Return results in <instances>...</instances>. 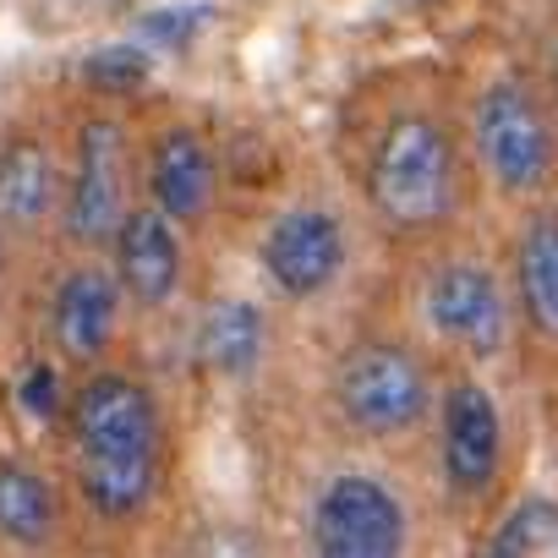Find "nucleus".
<instances>
[{
    "instance_id": "nucleus-16",
    "label": "nucleus",
    "mask_w": 558,
    "mask_h": 558,
    "mask_svg": "<svg viewBox=\"0 0 558 558\" xmlns=\"http://www.w3.org/2000/svg\"><path fill=\"white\" fill-rule=\"evenodd\" d=\"M61 531H66L61 487L28 460H0V542L17 553H50Z\"/></svg>"
},
{
    "instance_id": "nucleus-13",
    "label": "nucleus",
    "mask_w": 558,
    "mask_h": 558,
    "mask_svg": "<svg viewBox=\"0 0 558 558\" xmlns=\"http://www.w3.org/2000/svg\"><path fill=\"white\" fill-rule=\"evenodd\" d=\"M504 274H509L520 340L558 351V197H542L520 214Z\"/></svg>"
},
{
    "instance_id": "nucleus-1",
    "label": "nucleus",
    "mask_w": 558,
    "mask_h": 558,
    "mask_svg": "<svg viewBox=\"0 0 558 558\" xmlns=\"http://www.w3.org/2000/svg\"><path fill=\"white\" fill-rule=\"evenodd\" d=\"M61 427L77 504L110 531L148 520L170 482V416L159 389L143 373L105 362L72 384Z\"/></svg>"
},
{
    "instance_id": "nucleus-21",
    "label": "nucleus",
    "mask_w": 558,
    "mask_h": 558,
    "mask_svg": "<svg viewBox=\"0 0 558 558\" xmlns=\"http://www.w3.org/2000/svg\"><path fill=\"white\" fill-rule=\"evenodd\" d=\"M186 558H268L257 531L246 525H203L192 542H186Z\"/></svg>"
},
{
    "instance_id": "nucleus-3",
    "label": "nucleus",
    "mask_w": 558,
    "mask_h": 558,
    "mask_svg": "<svg viewBox=\"0 0 558 558\" xmlns=\"http://www.w3.org/2000/svg\"><path fill=\"white\" fill-rule=\"evenodd\" d=\"M438 384V362L416 340L395 329H362L329 356L324 405L340 422V433L384 449L433 427Z\"/></svg>"
},
{
    "instance_id": "nucleus-17",
    "label": "nucleus",
    "mask_w": 558,
    "mask_h": 558,
    "mask_svg": "<svg viewBox=\"0 0 558 558\" xmlns=\"http://www.w3.org/2000/svg\"><path fill=\"white\" fill-rule=\"evenodd\" d=\"M553 547H558V498L520 493L514 504L498 509L471 558H553Z\"/></svg>"
},
{
    "instance_id": "nucleus-22",
    "label": "nucleus",
    "mask_w": 558,
    "mask_h": 558,
    "mask_svg": "<svg viewBox=\"0 0 558 558\" xmlns=\"http://www.w3.org/2000/svg\"><path fill=\"white\" fill-rule=\"evenodd\" d=\"M542 88L553 94V105H558V34L547 39V50H542Z\"/></svg>"
},
{
    "instance_id": "nucleus-19",
    "label": "nucleus",
    "mask_w": 558,
    "mask_h": 558,
    "mask_svg": "<svg viewBox=\"0 0 558 558\" xmlns=\"http://www.w3.org/2000/svg\"><path fill=\"white\" fill-rule=\"evenodd\" d=\"M148 77H154V56H148L137 39L105 45V50H94V56L83 61V83H88L99 99H126V94L148 88Z\"/></svg>"
},
{
    "instance_id": "nucleus-14",
    "label": "nucleus",
    "mask_w": 558,
    "mask_h": 558,
    "mask_svg": "<svg viewBox=\"0 0 558 558\" xmlns=\"http://www.w3.org/2000/svg\"><path fill=\"white\" fill-rule=\"evenodd\" d=\"M274 351V318L246 291H219L192 318V362L214 384H252Z\"/></svg>"
},
{
    "instance_id": "nucleus-5",
    "label": "nucleus",
    "mask_w": 558,
    "mask_h": 558,
    "mask_svg": "<svg viewBox=\"0 0 558 558\" xmlns=\"http://www.w3.org/2000/svg\"><path fill=\"white\" fill-rule=\"evenodd\" d=\"M416 318L433 335V345L449 351L460 367H493L520 340L504 263H493L487 252H471V246L438 252L422 268Z\"/></svg>"
},
{
    "instance_id": "nucleus-4",
    "label": "nucleus",
    "mask_w": 558,
    "mask_h": 558,
    "mask_svg": "<svg viewBox=\"0 0 558 558\" xmlns=\"http://www.w3.org/2000/svg\"><path fill=\"white\" fill-rule=\"evenodd\" d=\"M465 154L476 181L504 203L558 197V105L531 72H498L476 88L465 116Z\"/></svg>"
},
{
    "instance_id": "nucleus-10",
    "label": "nucleus",
    "mask_w": 558,
    "mask_h": 558,
    "mask_svg": "<svg viewBox=\"0 0 558 558\" xmlns=\"http://www.w3.org/2000/svg\"><path fill=\"white\" fill-rule=\"evenodd\" d=\"M126 313L132 307H126L105 257L83 252L77 263H66L56 291H50V307H45V329H50V345H56L61 367H77V373L105 367L116 340H121Z\"/></svg>"
},
{
    "instance_id": "nucleus-18",
    "label": "nucleus",
    "mask_w": 558,
    "mask_h": 558,
    "mask_svg": "<svg viewBox=\"0 0 558 558\" xmlns=\"http://www.w3.org/2000/svg\"><path fill=\"white\" fill-rule=\"evenodd\" d=\"M208 23H214L208 0H170V7H154V12L137 17V34H132V39H137L148 56H181V50H192V45L203 39Z\"/></svg>"
},
{
    "instance_id": "nucleus-2",
    "label": "nucleus",
    "mask_w": 558,
    "mask_h": 558,
    "mask_svg": "<svg viewBox=\"0 0 558 558\" xmlns=\"http://www.w3.org/2000/svg\"><path fill=\"white\" fill-rule=\"evenodd\" d=\"M471 175L465 132L433 105H400L378 121L362 154V203L378 235L433 246L465 214Z\"/></svg>"
},
{
    "instance_id": "nucleus-15",
    "label": "nucleus",
    "mask_w": 558,
    "mask_h": 558,
    "mask_svg": "<svg viewBox=\"0 0 558 558\" xmlns=\"http://www.w3.org/2000/svg\"><path fill=\"white\" fill-rule=\"evenodd\" d=\"M61 175L66 165L56 159L50 137L12 132L0 143V235L28 241L61 225Z\"/></svg>"
},
{
    "instance_id": "nucleus-8",
    "label": "nucleus",
    "mask_w": 558,
    "mask_h": 558,
    "mask_svg": "<svg viewBox=\"0 0 558 558\" xmlns=\"http://www.w3.org/2000/svg\"><path fill=\"white\" fill-rule=\"evenodd\" d=\"M433 460L454 509H487L498 498L509 471V422L493 384L476 367H460L438 384Z\"/></svg>"
},
{
    "instance_id": "nucleus-23",
    "label": "nucleus",
    "mask_w": 558,
    "mask_h": 558,
    "mask_svg": "<svg viewBox=\"0 0 558 558\" xmlns=\"http://www.w3.org/2000/svg\"><path fill=\"white\" fill-rule=\"evenodd\" d=\"M0 274H7V235H0Z\"/></svg>"
},
{
    "instance_id": "nucleus-7",
    "label": "nucleus",
    "mask_w": 558,
    "mask_h": 558,
    "mask_svg": "<svg viewBox=\"0 0 558 558\" xmlns=\"http://www.w3.org/2000/svg\"><path fill=\"white\" fill-rule=\"evenodd\" d=\"M307 558H411V504L373 465H335L307 493Z\"/></svg>"
},
{
    "instance_id": "nucleus-20",
    "label": "nucleus",
    "mask_w": 558,
    "mask_h": 558,
    "mask_svg": "<svg viewBox=\"0 0 558 558\" xmlns=\"http://www.w3.org/2000/svg\"><path fill=\"white\" fill-rule=\"evenodd\" d=\"M17 405H23V416H34V422H45V427L66 422L72 384H66L61 362H34V367H23V378H17Z\"/></svg>"
},
{
    "instance_id": "nucleus-11",
    "label": "nucleus",
    "mask_w": 558,
    "mask_h": 558,
    "mask_svg": "<svg viewBox=\"0 0 558 558\" xmlns=\"http://www.w3.org/2000/svg\"><path fill=\"white\" fill-rule=\"evenodd\" d=\"M105 263H110V274H116V286H121L132 313H148V318L170 313L181 302V291H186V274H192L186 230L175 219H165L154 203L137 197V208L110 235Z\"/></svg>"
},
{
    "instance_id": "nucleus-12",
    "label": "nucleus",
    "mask_w": 558,
    "mask_h": 558,
    "mask_svg": "<svg viewBox=\"0 0 558 558\" xmlns=\"http://www.w3.org/2000/svg\"><path fill=\"white\" fill-rule=\"evenodd\" d=\"M143 203H154L181 230H197L219 203V148L197 121H165L143 148Z\"/></svg>"
},
{
    "instance_id": "nucleus-6",
    "label": "nucleus",
    "mask_w": 558,
    "mask_h": 558,
    "mask_svg": "<svg viewBox=\"0 0 558 558\" xmlns=\"http://www.w3.org/2000/svg\"><path fill=\"white\" fill-rule=\"evenodd\" d=\"M137 175H143V154H137L132 126L116 110L83 116L72 132L66 175H61V225L56 230L66 235V246L105 257L110 235L143 197Z\"/></svg>"
},
{
    "instance_id": "nucleus-9",
    "label": "nucleus",
    "mask_w": 558,
    "mask_h": 558,
    "mask_svg": "<svg viewBox=\"0 0 558 558\" xmlns=\"http://www.w3.org/2000/svg\"><path fill=\"white\" fill-rule=\"evenodd\" d=\"M351 252H356V230L345 208L324 197H296L274 208L257 230V274L286 307H313L335 296L340 279L351 274Z\"/></svg>"
}]
</instances>
